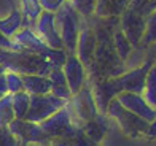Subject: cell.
Instances as JSON below:
<instances>
[{"mask_svg": "<svg viewBox=\"0 0 156 146\" xmlns=\"http://www.w3.org/2000/svg\"><path fill=\"white\" fill-rule=\"evenodd\" d=\"M81 130L84 132V135H86L89 140H93L94 143L99 144L104 140L105 134L108 132V116L97 113V116L94 119H91V121L83 124Z\"/></svg>", "mask_w": 156, "mask_h": 146, "instance_id": "2e32d148", "label": "cell"}, {"mask_svg": "<svg viewBox=\"0 0 156 146\" xmlns=\"http://www.w3.org/2000/svg\"><path fill=\"white\" fill-rule=\"evenodd\" d=\"M21 29H23V16H21L19 10L11 11L5 18H0V33L3 37L11 40Z\"/></svg>", "mask_w": 156, "mask_h": 146, "instance_id": "44dd1931", "label": "cell"}, {"mask_svg": "<svg viewBox=\"0 0 156 146\" xmlns=\"http://www.w3.org/2000/svg\"><path fill=\"white\" fill-rule=\"evenodd\" d=\"M88 83H89V81H88ZM89 84H91V92H93V97H94L97 111H99L101 114H105L108 103H110L113 99H116V95L119 94L118 87H116V84H115V81H113V78H108V80L93 81V83H89Z\"/></svg>", "mask_w": 156, "mask_h": 146, "instance_id": "5bb4252c", "label": "cell"}, {"mask_svg": "<svg viewBox=\"0 0 156 146\" xmlns=\"http://www.w3.org/2000/svg\"><path fill=\"white\" fill-rule=\"evenodd\" d=\"M145 137H150V138H156V117L148 124V130H147V135Z\"/></svg>", "mask_w": 156, "mask_h": 146, "instance_id": "836d02e7", "label": "cell"}, {"mask_svg": "<svg viewBox=\"0 0 156 146\" xmlns=\"http://www.w3.org/2000/svg\"><path fill=\"white\" fill-rule=\"evenodd\" d=\"M19 13L23 16V27L34 29L43 10H41L38 0H19Z\"/></svg>", "mask_w": 156, "mask_h": 146, "instance_id": "d6986e66", "label": "cell"}, {"mask_svg": "<svg viewBox=\"0 0 156 146\" xmlns=\"http://www.w3.org/2000/svg\"><path fill=\"white\" fill-rule=\"evenodd\" d=\"M96 46H97V37L94 33V29L89 25V22L84 19V24L81 27V32L78 35V41H76V49H75V56L78 57V60L84 65V68L91 67L94 59V53H96Z\"/></svg>", "mask_w": 156, "mask_h": 146, "instance_id": "30bf717a", "label": "cell"}, {"mask_svg": "<svg viewBox=\"0 0 156 146\" xmlns=\"http://www.w3.org/2000/svg\"><path fill=\"white\" fill-rule=\"evenodd\" d=\"M49 81H51V92L54 97H58V99H62L69 102L70 97H72V92H70L69 89V84H67V80L66 76H64V72L62 68H54V70L48 75Z\"/></svg>", "mask_w": 156, "mask_h": 146, "instance_id": "ffe728a7", "label": "cell"}, {"mask_svg": "<svg viewBox=\"0 0 156 146\" xmlns=\"http://www.w3.org/2000/svg\"><path fill=\"white\" fill-rule=\"evenodd\" d=\"M112 41H113V48H115V53L118 54V57L123 62L127 59V56L131 54V51L134 49V46L129 43V40L124 37V33L119 30V27L113 32L112 35Z\"/></svg>", "mask_w": 156, "mask_h": 146, "instance_id": "cb8c5ba5", "label": "cell"}, {"mask_svg": "<svg viewBox=\"0 0 156 146\" xmlns=\"http://www.w3.org/2000/svg\"><path fill=\"white\" fill-rule=\"evenodd\" d=\"M15 119L16 117H15L13 107H11V94H5L0 99V126L8 127Z\"/></svg>", "mask_w": 156, "mask_h": 146, "instance_id": "484cf974", "label": "cell"}, {"mask_svg": "<svg viewBox=\"0 0 156 146\" xmlns=\"http://www.w3.org/2000/svg\"><path fill=\"white\" fill-rule=\"evenodd\" d=\"M56 27H58L59 37L62 40L64 51L67 54H75L78 35L81 32V27L84 24V18H81L75 8L69 3V0L61 8L54 13Z\"/></svg>", "mask_w": 156, "mask_h": 146, "instance_id": "7a4b0ae2", "label": "cell"}, {"mask_svg": "<svg viewBox=\"0 0 156 146\" xmlns=\"http://www.w3.org/2000/svg\"><path fill=\"white\" fill-rule=\"evenodd\" d=\"M156 43V11L150 13L145 19V32L140 40V45L150 46Z\"/></svg>", "mask_w": 156, "mask_h": 146, "instance_id": "4316f807", "label": "cell"}, {"mask_svg": "<svg viewBox=\"0 0 156 146\" xmlns=\"http://www.w3.org/2000/svg\"><path fill=\"white\" fill-rule=\"evenodd\" d=\"M29 105H30V95L26 91L11 94V107H13V113H15L16 119H26Z\"/></svg>", "mask_w": 156, "mask_h": 146, "instance_id": "603a6c76", "label": "cell"}, {"mask_svg": "<svg viewBox=\"0 0 156 146\" xmlns=\"http://www.w3.org/2000/svg\"><path fill=\"white\" fill-rule=\"evenodd\" d=\"M116 100L121 103V107L126 108L127 111H131L136 116L142 117L147 122H151L156 117V110L151 108L145 99L140 94H132V92H119L116 95Z\"/></svg>", "mask_w": 156, "mask_h": 146, "instance_id": "4fadbf2b", "label": "cell"}, {"mask_svg": "<svg viewBox=\"0 0 156 146\" xmlns=\"http://www.w3.org/2000/svg\"><path fill=\"white\" fill-rule=\"evenodd\" d=\"M0 146H21L18 138L5 126H0Z\"/></svg>", "mask_w": 156, "mask_h": 146, "instance_id": "f546056e", "label": "cell"}, {"mask_svg": "<svg viewBox=\"0 0 156 146\" xmlns=\"http://www.w3.org/2000/svg\"><path fill=\"white\" fill-rule=\"evenodd\" d=\"M0 94L5 95L8 94V87H6V78H5V72L0 73Z\"/></svg>", "mask_w": 156, "mask_h": 146, "instance_id": "e575fe53", "label": "cell"}, {"mask_svg": "<svg viewBox=\"0 0 156 146\" xmlns=\"http://www.w3.org/2000/svg\"><path fill=\"white\" fill-rule=\"evenodd\" d=\"M38 126L49 138H53V140H66L67 143L81 129V127H76L72 124V117H70V111H69L67 105L61 108L59 111H56L53 116H49L43 122H40Z\"/></svg>", "mask_w": 156, "mask_h": 146, "instance_id": "5b68a950", "label": "cell"}, {"mask_svg": "<svg viewBox=\"0 0 156 146\" xmlns=\"http://www.w3.org/2000/svg\"><path fill=\"white\" fill-rule=\"evenodd\" d=\"M67 105L66 100L58 99L53 94H45V95H30V105L29 111L26 114V121L40 124L49 116H53L56 111H59Z\"/></svg>", "mask_w": 156, "mask_h": 146, "instance_id": "52a82bcc", "label": "cell"}, {"mask_svg": "<svg viewBox=\"0 0 156 146\" xmlns=\"http://www.w3.org/2000/svg\"><path fill=\"white\" fill-rule=\"evenodd\" d=\"M10 132L18 138L21 146H51L53 138H49L38 124L26 119H15L10 126Z\"/></svg>", "mask_w": 156, "mask_h": 146, "instance_id": "8992f818", "label": "cell"}, {"mask_svg": "<svg viewBox=\"0 0 156 146\" xmlns=\"http://www.w3.org/2000/svg\"><path fill=\"white\" fill-rule=\"evenodd\" d=\"M153 64L151 62L145 60L144 65H140L137 68H132V70H127L123 75L115 76L113 81L118 87L119 92H132V94H140L144 92V86H145V78L147 73L150 70V67Z\"/></svg>", "mask_w": 156, "mask_h": 146, "instance_id": "ba28073f", "label": "cell"}, {"mask_svg": "<svg viewBox=\"0 0 156 146\" xmlns=\"http://www.w3.org/2000/svg\"><path fill=\"white\" fill-rule=\"evenodd\" d=\"M23 89L29 95H45L51 92V81L48 76L23 75Z\"/></svg>", "mask_w": 156, "mask_h": 146, "instance_id": "e0dca14e", "label": "cell"}, {"mask_svg": "<svg viewBox=\"0 0 156 146\" xmlns=\"http://www.w3.org/2000/svg\"><path fill=\"white\" fill-rule=\"evenodd\" d=\"M131 0H97L94 16L97 18H119Z\"/></svg>", "mask_w": 156, "mask_h": 146, "instance_id": "ac0fdd59", "label": "cell"}, {"mask_svg": "<svg viewBox=\"0 0 156 146\" xmlns=\"http://www.w3.org/2000/svg\"><path fill=\"white\" fill-rule=\"evenodd\" d=\"M15 10H19V0H0V18L8 16Z\"/></svg>", "mask_w": 156, "mask_h": 146, "instance_id": "4dcf8cb0", "label": "cell"}, {"mask_svg": "<svg viewBox=\"0 0 156 146\" xmlns=\"http://www.w3.org/2000/svg\"><path fill=\"white\" fill-rule=\"evenodd\" d=\"M11 41L15 43V51H27V53L40 54L45 48H48V46H45V43L38 38L35 30L30 29V27H23L11 38Z\"/></svg>", "mask_w": 156, "mask_h": 146, "instance_id": "9a60e30c", "label": "cell"}, {"mask_svg": "<svg viewBox=\"0 0 156 146\" xmlns=\"http://www.w3.org/2000/svg\"><path fill=\"white\" fill-rule=\"evenodd\" d=\"M3 72H5V68H3L2 65H0V73H3Z\"/></svg>", "mask_w": 156, "mask_h": 146, "instance_id": "d590c367", "label": "cell"}, {"mask_svg": "<svg viewBox=\"0 0 156 146\" xmlns=\"http://www.w3.org/2000/svg\"><path fill=\"white\" fill-rule=\"evenodd\" d=\"M0 65L5 70L16 72L19 75L48 76L54 70V67L45 62L38 54L13 49H0Z\"/></svg>", "mask_w": 156, "mask_h": 146, "instance_id": "6da1fadb", "label": "cell"}, {"mask_svg": "<svg viewBox=\"0 0 156 146\" xmlns=\"http://www.w3.org/2000/svg\"><path fill=\"white\" fill-rule=\"evenodd\" d=\"M62 72L67 80V84H69V89L72 92V95L76 94L88 83V72L75 54L67 56V59L62 65Z\"/></svg>", "mask_w": 156, "mask_h": 146, "instance_id": "7c38bea8", "label": "cell"}, {"mask_svg": "<svg viewBox=\"0 0 156 146\" xmlns=\"http://www.w3.org/2000/svg\"><path fill=\"white\" fill-rule=\"evenodd\" d=\"M34 30L38 35V38L45 43V46L51 48V49H64L62 40L59 37L58 27H56L54 13H51V11L41 13L34 25Z\"/></svg>", "mask_w": 156, "mask_h": 146, "instance_id": "9c48e42d", "label": "cell"}, {"mask_svg": "<svg viewBox=\"0 0 156 146\" xmlns=\"http://www.w3.org/2000/svg\"><path fill=\"white\" fill-rule=\"evenodd\" d=\"M0 49H13L15 51V43L10 38L3 37L2 33H0Z\"/></svg>", "mask_w": 156, "mask_h": 146, "instance_id": "d6a6232c", "label": "cell"}, {"mask_svg": "<svg viewBox=\"0 0 156 146\" xmlns=\"http://www.w3.org/2000/svg\"><path fill=\"white\" fill-rule=\"evenodd\" d=\"M142 97H144L145 102H147L151 108L156 110V65H154V64L150 67V70H148V73H147L145 86H144Z\"/></svg>", "mask_w": 156, "mask_h": 146, "instance_id": "7402d4cb", "label": "cell"}, {"mask_svg": "<svg viewBox=\"0 0 156 146\" xmlns=\"http://www.w3.org/2000/svg\"><path fill=\"white\" fill-rule=\"evenodd\" d=\"M153 3H154V11H156V0H153Z\"/></svg>", "mask_w": 156, "mask_h": 146, "instance_id": "8d00e7d4", "label": "cell"}, {"mask_svg": "<svg viewBox=\"0 0 156 146\" xmlns=\"http://www.w3.org/2000/svg\"><path fill=\"white\" fill-rule=\"evenodd\" d=\"M38 56L45 62L51 64L54 68H62V65H64V62H66L69 54L64 49H51V48H45V49L41 51Z\"/></svg>", "mask_w": 156, "mask_h": 146, "instance_id": "d4e9b609", "label": "cell"}, {"mask_svg": "<svg viewBox=\"0 0 156 146\" xmlns=\"http://www.w3.org/2000/svg\"><path fill=\"white\" fill-rule=\"evenodd\" d=\"M105 114L108 116V119L116 121V124L119 126V129L123 130V134L126 137L137 138V137L147 135L148 124H150V122L144 121L142 117H139L134 113H131V111H127L126 108H123L121 103H119L116 99H113L108 103Z\"/></svg>", "mask_w": 156, "mask_h": 146, "instance_id": "3957f363", "label": "cell"}, {"mask_svg": "<svg viewBox=\"0 0 156 146\" xmlns=\"http://www.w3.org/2000/svg\"><path fill=\"white\" fill-rule=\"evenodd\" d=\"M67 107L70 111V117H72V124L76 127H81L84 122L94 119L99 111L96 107L93 92H91L89 83H86L76 94L70 97V100L67 102Z\"/></svg>", "mask_w": 156, "mask_h": 146, "instance_id": "277c9868", "label": "cell"}, {"mask_svg": "<svg viewBox=\"0 0 156 146\" xmlns=\"http://www.w3.org/2000/svg\"><path fill=\"white\" fill-rule=\"evenodd\" d=\"M40 2V6L43 11H51V13H56L61 6L67 2V0H38Z\"/></svg>", "mask_w": 156, "mask_h": 146, "instance_id": "1f68e13d", "label": "cell"}, {"mask_svg": "<svg viewBox=\"0 0 156 146\" xmlns=\"http://www.w3.org/2000/svg\"><path fill=\"white\" fill-rule=\"evenodd\" d=\"M154 65H156V62H154Z\"/></svg>", "mask_w": 156, "mask_h": 146, "instance_id": "f35d334b", "label": "cell"}, {"mask_svg": "<svg viewBox=\"0 0 156 146\" xmlns=\"http://www.w3.org/2000/svg\"><path fill=\"white\" fill-rule=\"evenodd\" d=\"M2 97H3V95H2V94H0V99H2Z\"/></svg>", "mask_w": 156, "mask_h": 146, "instance_id": "74e56055", "label": "cell"}, {"mask_svg": "<svg viewBox=\"0 0 156 146\" xmlns=\"http://www.w3.org/2000/svg\"><path fill=\"white\" fill-rule=\"evenodd\" d=\"M145 19L139 13L126 8L119 16V30L124 33V37L129 40L132 46L140 45V40L145 32Z\"/></svg>", "mask_w": 156, "mask_h": 146, "instance_id": "8fae6325", "label": "cell"}, {"mask_svg": "<svg viewBox=\"0 0 156 146\" xmlns=\"http://www.w3.org/2000/svg\"><path fill=\"white\" fill-rule=\"evenodd\" d=\"M69 3L75 8V11L84 19H89L91 16H94L96 3L97 0H69Z\"/></svg>", "mask_w": 156, "mask_h": 146, "instance_id": "83f0119b", "label": "cell"}, {"mask_svg": "<svg viewBox=\"0 0 156 146\" xmlns=\"http://www.w3.org/2000/svg\"><path fill=\"white\" fill-rule=\"evenodd\" d=\"M5 78H6L8 94H16V92L24 91L23 89V75L11 72V70H5Z\"/></svg>", "mask_w": 156, "mask_h": 146, "instance_id": "f1b7e54d", "label": "cell"}]
</instances>
